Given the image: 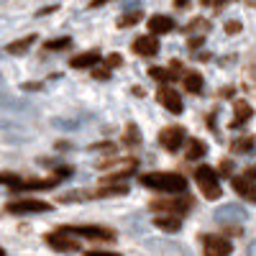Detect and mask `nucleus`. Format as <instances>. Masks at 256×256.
I'll return each instance as SVG.
<instances>
[{
	"label": "nucleus",
	"instance_id": "1",
	"mask_svg": "<svg viewBox=\"0 0 256 256\" xmlns=\"http://www.w3.org/2000/svg\"><path fill=\"white\" fill-rule=\"evenodd\" d=\"M144 187L148 190H159V192H172V195H177V192H184L187 182L182 174L177 172H148L138 180Z\"/></svg>",
	"mask_w": 256,
	"mask_h": 256
},
{
	"label": "nucleus",
	"instance_id": "2",
	"mask_svg": "<svg viewBox=\"0 0 256 256\" xmlns=\"http://www.w3.org/2000/svg\"><path fill=\"white\" fill-rule=\"evenodd\" d=\"M195 180L200 184V192L208 198V200H218L220 198V180H218V172L208 164H200L195 169Z\"/></svg>",
	"mask_w": 256,
	"mask_h": 256
},
{
	"label": "nucleus",
	"instance_id": "3",
	"mask_svg": "<svg viewBox=\"0 0 256 256\" xmlns=\"http://www.w3.org/2000/svg\"><path fill=\"white\" fill-rule=\"evenodd\" d=\"M64 230H70L72 236H84L90 241H102V244L116 241V230L102 228V226H64Z\"/></svg>",
	"mask_w": 256,
	"mask_h": 256
},
{
	"label": "nucleus",
	"instance_id": "4",
	"mask_svg": "<svg viewBox=\"0 0 256 256\" xmlns=\"http://www.w3.org/2000/svg\"><path fill=\"white\" fill-rule=\"evenodd\" d=\"M44 241H46L52 248H56V251H80V241L72 236L70 230H64V228H56V230L46 233Z\"/></svg>",
	"mask_w": 256,
	"mask_h": 256
},
{
	"label": "nucleus",
	"instance_id": "5",
	"mask_svg": "<svg viewBox=\"0 0 256 256\" xmlns=\"http://www.w3.org/2000/svg\"><path fill=\"white\" fill-rule=\"evenodd\" d=\"M233 251L230 241L218 236V233H208V236H202V254L205 256H228Z\"/></svg>",
	"mask_w": 256,
	"mask_h": 256
},
{
	"label": "nucleus",
	"instance_id": "6",
	"mask_svg": "<svg viewBox=\"0 0 256 256\" xmlns=\"http://www.w3.org/2000/svg\"><path fill=\"white\" fill-rule=\"evenodd\" d=\"M184 128L182 126H166L159 131V144L166 148V152H180V146L184 144Z\"/></svg>",
	"mask_w": 256,
	"mask_h": 256
},
{
	"label": "nucleus",
	"instance_id": "7",
	"mask_svg": "<svg viewBox=\"0 0 256 256\" xmlns=\"http://www.w3.org/2000/svg\"><path fill=\"white\" fill-rule=\"evenodd\" d=\"M230 184L236 190V195H241L248 202H256V172H246L241 177H233Z\"/></svg>",
	"mask_w": 256,
	"mask_h": 256
},
{
	"label": "nucleus",
	"instance_id": "8",
	"mask_svg": "<svg viewBox=\"0 0 256 256\" xmlns=\"http://www.w3.org/2000/svg\"><path fill=\"white\" fill-rule=\"evenodd\" d=\"M46 210H52V205L44 202V200H31V198H26V200H13V202H8V212H16V216H31V212H46Z\"/></svg>",
	"mask_w": 256,
	"mask_h": 256
},
{
	"label": "nucleus",
	"instance_id": "9",
	"mask_svg": "<svg viewBox=\"0 0 256 256\" xmlns=\"http://www.w3.org/2000/svg\"><path fill=\"white\" fill-rule=\"evenodd\" d=\"M156 100L164 105L169 113H182V108H184V105H182V98H180V92H177L174 88H159Z\"/></svg>",
	"mask_w": 256,
	"mask_h": 256
},
{
	"label": "nucleus",
	"instance_id": "10",
	"mask_svg": "<svg viewBox=\"0 0 256 256\" xmlns=\"http://www.w3.org/2000/svg\"><path fill=\"white\" fill-rule=\"evenodd\" d=\"M192 208V200L184 198V200H156L152 202V210H159V212H172V216H182Z\"/></svg>",
	"mask_w": 256,
	"mask_h": 256
},
{
	"label": "nucleus",
	"instance_id": "11",
	"mask_svg": "<svg viewBox=\"0 0 256 256\" xmlns=\"http://www.w3.org/2000/svg\"><path fill=\"white\" fill-rule=\"evenodd\" d=\"M136 54H141V56H154L156 52H159V41L154 38V36H138L136 41H134V46H131Z\"/></svg>",
	"mask_w": 256,
	"mask_h": 256
},
{
	"label": "nucleus",
	"instance_id": "12",
	"mask_svg": "<svg viewBox=\"0 0 256 256\" xmlns=\"http://www.w3.org/2000/svg\"><path fill=\"white\" fill-rule=\"evenodd\" d=\"M251 116H254V108H251V105H248L246 100H236V102H233V120H230V126L238 128V126H244Z\"/></svg>",
	"mask_w": 256,
	"mask_h": 256
},
{
	"label": "nucleus",
	"instance_id": "13",
	"mask_svg": "<svg viewBox=\"0 0 256 256\" xmlns=\"http://www.w3.org/2000/svg\"><path fill=\"white\" fill-rule=\"evenodd\" d=\"M148 31H152L154 36L169 34V31H174V20L169 16H152L148 18Z\"/></svg>",
	"mask_w": 256,
	"mask_h": 256
},
{
	"label": "nucleus",
	"instance_id": "14",
	"mask_svg": "<svg viewBox=\"0 0 256 256\" xmlns=\"http://www.w3.org/2000/svg\"><path fill=\"white\" fill-rule=\"evenodd\" d=\"M154 226L159 228V230H166V233H174V230H180L182 226H180V216H172V212H159L156 216V220H154Z\"/></svg>",
	"mask_w": 256,
	"mask_h": 256
},
{
	"label": "nucleus",
	"instance_id": "15",
	"mask_svg": "<svg viewBox=\"0 0 256 256\" xmlns=\"http://www.w3.org/2000/svg\"><path fill=\"white\" fill-rule=\"evenodd\" d=\"M95 62H100V52H84V54H77L72 56V67L74 70H84V67H92Z\"/></svg>",
	"mask_w": 256,
	"mask_h": 256
},
{
	"label": "nucleus",
	"instance_id": "16",
	"mask_svg": "<svg viewBox=\"0 0 256 256\" xmlns=\"http://www.w3.org/2000/svg\"><path fill=\"white\" fill-rule=\"evenodd\" d=\"M184 88H187V92H192V95H200L202 88H205L202 74H200V72H187V74H184Z\"/></svg>",
	"mask_w": 256,
	"mask_h": 256
},
{
	"label": "nucleus",
	"instance_id": "17",
	"mask_svg": "<svg viewBox=\"0 0 256 256\" xmlns=\"http://www.w3.org/2000/svg\"><path fill=\"white\" fill-rule=\"evenodd\" d=\"M205 152H208V146H205L202 141H198V138L187 141V159H190V162L202 159V156H205Z\"/></svg>",
	"mask_w": 256,
	"mask_h": 256
},
{
	"label": "nucleus",
	"instance_id": "18",
	"mask_svg": "<svg viewBox=\"0 0 256 256\" xmlns=\"http://www.w3.org/2000/svg\"><path fill=\"white\" fill-rule=\"evenodd\" d=\"M254 146H256V138L254 136H241V138H236L230 144V148L236 154H246V152H254Z\"/></svg>",
	"mask_w": 256,
	"mask_h": 256
},
{
	"label": "nucleus",
	"instance_id": "19",
	"mask_svg": "<svg viewBox=\"0 0 256 256\" xmlns=\"http://www.w3.org/2000/svg\"><path fill=\"white\" fill-rule=\"evenodd\" d=\"M36 41V36H26V38H18L13 44H8V54H26L31 49V44Z\"/></svg>",
	"mask_w": 256,
	"mask_h": 256
},
{
	"label": "nucleus",
	"instance_id": "20",
	"mask_svg": "<svg viewBox=\"0 0 256 256\" xmlns=\"http://www.w3.org/2000/svg\"><path fill=\"white\" fill-rule=\"evenodd\" d=\"M138 141H141V131H138L134 123H128L126 131H123V144H126V146H136Z\"/></svg>",
	"mask_w": 256,
	"mask_h": 256
},
{
	"label": "nucleus",
	"instance_id": "21",
	"mask_svg": "<svg viewBox=\"0 0 256 256\" xmlns=\"http://www.w3.org/2000/svg\"><path fill=\"white\" fill-rule=\"evenodd\" d=\"M148 74H152L154 80H159V82H174V77H177V72H172V70H159V67H152L148 70Z\"/></svg>",
	"mask_w": 256,
	"mask_h": 256
},
{
	"label": "nucleus",
	"instance_id": "22",
	"mask_svg": "<svg viewBox=\"0 0 256 256\" xmlns=\"http://www.w3.org/2000/svg\"><path fill=\"white\" fill-rule=\"evenodd\" d=\"M72 38L70 36H62V38H54V41H46V49L49 52H62V49H70Z\"/></svg>",
	"mask_w": 256,
	"mask_h": 256
},
{
	"label": "nucleus",
	"instance_id": "23",
	"mask_svg": "<svg viewBox=\"0 0 256 256\" xmlns=\"http://www.w3.org/2000/svg\"><path fill=\"white\" fill-rule=\"evenodd\" d=\"M138 20H141V10H131V13H126V16L118 20V26H120V28H128V26L138 24Z\"/></svg>",
	"mask_w": 256,
	"mask_h": 256
},
{
	"label": "nucleus",
	"instance_id": "24",
	"mask_svg": "<svg viewBox=\"0 0 256 256\" xmlns=\"http://www.w3.org/2000/svg\"><path fill=\"white\" fill-rule=\"evenodd\" d=\"M208 28H210V24H208L205 18H195V20H192V24L187 26V31H200V34H205Z\"/></svg>",
	"mask_w": 256,
	"mask_h": 256
},
{
	"label": "nucleus",
	"instance_id": "25",
	"mask_svg": "<svg viewBox=\"0 0 256 256\" xmlns=\"http://www.w3.org/2000/svg\"><path fill=\"white\" fill-rule=\"evenodd\" d=\"M20 180H18V174H13V172H0V184H6V187H16Z\"/></svg>",
	"mask_w": 256,
	"mask_h": 256
},
{
	"label": "nucleus",
	"instance_id": "26",
	"mask_svg": "<svg viewBox=\"0 0 256 256\" xmlns=\"http://www.w3.org/2000/svg\"><path fill=\"white\" fill-rule=\"evenodd\" d=\"M241 31V20H228L226 24V34H238Z\"/></svg>",
	"mask_w": 256,
	"mask_h": 256
},
{
	"label": "nucleus",
	"instance_id": "27",
	"mask_svg": "<svg viewBox=\"0 0 256 256\" xmlns=\"http://www.w3.org/2000/svg\"><path fill=\"white\" fill-rule=\"evenodd\" d=\"M120 62H123V59H120V54H110L108 59H105V64H108L110 70H113V67H120Z\"/></svg>",
	"mask_w": 256,
	"mask_h": 256
},
{
	"label": "nucleus",
	"instance_id": "28",
	"mask_svg": "<svg viewBox=\"0 0 256 256\" xmlns=\"http://www.w3.org/2000/svg\"><path fill=\"white\" fill-rule=\"evenodd\" d=\"M88 256H120V254H113V251H100V248H90Z\"/></svg>",
	"mask_w": 256,
	"mask_h": 256
},
{
	"label": "nucleus",
	"instance_id": "29",
	"mask_svg": "<svg viewBox=\"0 0 256 256\" xmlns=\"http://www.w3.org/2000/svg\"><path fill=\"white\" fill-rule=\"evenodd\" d=\"M230 172H233V162L223 159V162H220V174H230Z\"/></svg>",
	"mask_w": 256,
	"mask_h": 256
},
{
	"label": "nucleus",
	"instance_id": "30",
	"mask_svg": "<svg viewBox=\"0 0 256 256\" xmlns=\"http://www.w3.org/2000/svg\"><path fill=\"white\" fill-rule=\"evenodd\" d=\"M200 44H202V36H192L190 38V49H198Z\"/></svg>",
	"mask_w": 256,
	"mask_h": 256
},
{
	"label": "nucleus",
	"instance_id": "31",
	"mask_svg": "<svg viewBox=\"0 0 256 256\" xmlns=\"http://www.w3.org/2000/svg\"><path fill=\"white\" fill-rule=\"evenodd\" d=\"M105 3H110V0H92L90 8H98V6H105Z\"/></svg>",
	"mask_w": 256,
	"mask_h": 256
},
{
	"label": "nucleus",
	"instance_id": "32",
	"mask_svg": "<svg viewBox=\"0 0 256 256\" xmlns=\"http://www.w3.org/2000/svg\"><path fill=\"white\" fill-rule=\"evenodd\" d=\"M174 6H177V8H187L190 0H174Z\"/></svg>",
	"mask_w": 256,
	"mask_h": 256
},
{
	"label": "nucleus",
	"instance_id": "33",
	"mask_svg": "<svg viewBox=\"0 0 256 256\" xmlns=\"http://www.w3.org/2000/svg\"><path fill=\"white\" fill-rule=\"evenodd\" d=\"M6 3H8V0H0V6H6Z\"/></svg>",
	"mask_w": 256,
	"mask_h": 256
},
{
	"label": "nucleus",
	"instance_id": "34",
	"mask_svg": "<svg viewBox=\"0 0 256 256\" xmlns=\"http://www.w3.org/2000/svg\"><path fill=\"white\" fill-rule=\"evenodd\" d=\"M0 256H6V251H3V248H0Z\"/></svg>",
	"mask_w": 256,
	"mask_h": 256
}]
</instances>
